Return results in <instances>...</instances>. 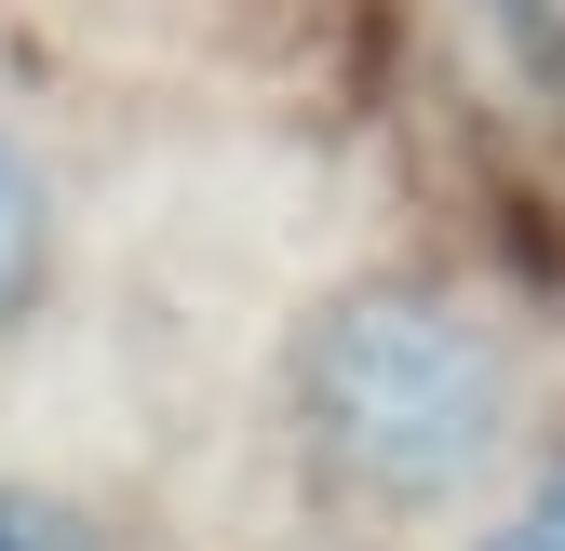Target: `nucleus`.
Segmentation results:
<instances>
[{
    "instance_id": "obj_1",
    "label": "nucleus",
    "mask_w": 565,
    "mask_h": 551,
    "mask_svg": "<svg viewBox=\"0 0 565 551\" xmlns=\"http://www.w3.org/2000/svg\"><path fill=\"white\" fill-rule=\"evenodd\" d=\"M297 403H310V444L337 485H364L377 511H431L484 485V457L512 444V350L458 296L377 283V296L323 310Z\"/></svg>"
},
{
    "instance_id": "obj_2",
    "label": "nucleus",
    "mask_w": 565,
    "mask_h": 551,
    "mask_svg": "<svg viewBox=\"0 0 565 551\" xmlns=\"http://www.w3.org/2000/svg\"><path fill=\"white\" fill-rule=\"evenodd\" d=\"M41 242H54V216H41V175H28V149L0 134V323L28 310V283H41Z\"/></svg>"
},
{
    "instance_id": "obj_3",
    "label": "nucleus",
    "mask_w": 565,
    "mask_h": 551,
    "mask_svg": "<svg viewBox=\"0 0 565 551\" xmlns=\"http://www.w3.org/2000/svg\"><path fill=\"white\" fill-rule=\"evenodd\" d=\"M0 551H108V538H95V511H67L41 485H0Z\"/></svg>"
},
{
    "instance_id": "obj_4",
    "label": "nucleus",
    "mask_w": 565,
    "mask_h": 551,
    "mask_svg": "<svg viewBox=\"0 0 565 551\" xmlns=\"http://www.w3.org/2000/svg\"><path fill=\"white\" fill-rule=\"evenodd\" d=\"M484 551H565V471H552V485H539L512 525H484Z\"/></svg>"
}]
</instances>
